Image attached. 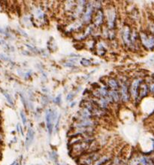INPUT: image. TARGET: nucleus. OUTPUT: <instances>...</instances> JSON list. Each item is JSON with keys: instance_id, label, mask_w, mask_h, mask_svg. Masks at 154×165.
<instances>
[{"instance_id": "obj_1", "label": "nucleus", "mask_w": 154, "mask_h": 165, "mask_svg": "<svg viewBox=\"0 0 154 165\" xmlns=\"http://www.w3.org/2000/svg\"><path fill=\"white\" fill-rule=\"evenodd\" d=\"M57 119V115L56 112L54 111L49 109L46 112V124H47V129L48 131L49 135H51L52 131L53 128V121Z\"/></svg>"}, {"instance_id": "obj_2", "label": "nucleus", "mask_w": 154, "mask_h": 165, "mask_svg": "<svg viewBox=\"0 0 154 165\" xmlns=\"http://www.w3.org/2000/svg\"><path fill=\"white\" fill-rule=\"evenodd\" d=\"M106 16H107L108 25L109 29H113L115 26V23L116 20V13L114 8H110L106 11Z\"/></svg>"}, {"instance_id": "obj_3", "label": "nucleus", "mask_w": 154, "mask_h": 165, "mask_svg": "<svg viewBox=\"0 0 154 165\" xmlns=\"http://www.w3.org/2000/svg\"><path fill=\"white\" fill-rule=\"evenodd\" d=\"M140 38L142 44L148 49H154V36H150L147 33H141Z\"/></svg>"}, {"instance_id": "obj_4", "label": "nucleus", "mask_w": 154, "mask_h": 165, "mask_svg": "<svg viewBox=\"0 0 154 165\" xmlns=\"http://www.w3.org/2000/svg\"><path fill=\"white\" fill-rule=\"evenodd\" d=\"M131 35L132 32L129 26L125 25L123 27V29H122V38H123V42L127 46H132Z\"/></svg>"}, {"instance_id": "obj_5", "label": "nucleus", "mask_w": 154, "mask_h": 165, "mask_svg": "<svg viewBox=\"0 0 154 165\" xmlns=\"http://www.w3.org/2000/svg\"><path fill=\"white\" fill-rule=\"evenodd\" d=\"M130 92L129 89H128L127 82H123L121 84V87H120V96H121V100L123 101L124 103L128 102L129 100L130 97Z\"/></svg>"}, {"instance_id": "obj_6", "label": "nucleus", "mask_w": 154, "mask_h": 165, "mask_svg": "<svg viewBox=\"0 0 154 165\" xmlns=\"http://www.w3.org/2000/svg\"><path fill=\"white\" fill-rule=\"evenodd\" d=\"M140 85H141V80H139V79H135L134 82L132 83L131 87H130V94H131L132 97L134 99L138 98V93H139Z\"/></svg>"}, {"instance_id": "obj_7", "label": "nucleus", "mask_w": 154, "mask_h": 165, "mask_svg": "<svg viewBox=\"0 0 154 165\" xmlns=\"http://www.w3.org/2000/svg\"><path fill=\"white\" fill-rule=\"evenodd\" d=\"M104 19L105 16L103 11H101V9H98L96 17H95L94 24L96 25V26H100L101 25H102L103 22H104Z\"/></svg>"}, {"instance_id": "obj_8", "label": "nucleus", "mask_w": 154, "mask_h": 165, "mask_svg": "<svg viewBox=\"0 0 154 165\" xmlns=\"http://www.w3.org/2000/svg\"><path fill=\"white\" fill-rule=\"evenodd\" d=\"M34 136H35V133H34L33 130L32 128L29 129L28 132H27L26 141H25V144H26V149H28V148L30 147V145L32 144V143H33Z\"/></svg>"}, {"instance_id": "obj_9", "label": "nucleus", "mask_w": 154, "mask_h": 165, "mask_svg": "<svg viewBox=\"0 0 154 165\" xmlns=\"http://www.w3.org/2000/svg\"><path fill=\"white\" fill-rule=\"evenodd\" d=\"M108 86L111 88V90H114V91H118L120 88V85L119 82L114 78H109L108 82Z\"/></svg>"}, {"instance_id": "obj_10", "label": "nucleus", "mask_w": 154, "mask_h": 165, "mask_svg": "<svg viewBox=\"0 0 154 165\" xmlns=\"http://www.w3.org/2000/svg\"><path fill=\"white\" fill-rule=\"evenodd\" d=\"M33 14L35 15V18L38 19L39 21L45 19V13L39 8H36L33 10Z\"/></svg>"}, {"instance_id": "obj_11", "label": "nucleus", "mask_w": 154, "mask_h": 165, "mask_svg": "<svg viewBox=\"0 0 154 165\" xmlns=\"http://www.w3.org/2000/svg\"><path fill=\"white\" fill-rule=\"evenodd\" d=\"M148 94V87L145 84H141L140 85L139 87V93H138V96L141 97H144L147 95Z\"/></svg>"}, {"instance_id": "obj_12", "label": "nucleus", "mask_w": 154, "mask_h": 165, "mask_svg": "<svg viewBox=\"0 0 154 165\" xmlns=\"http://www.w3.org/2000/svg\"><path fill=\"white\" fill-rule=\"evenodd\" d=\"M2 94H3V95L5 96V97H6V99L7 100V101H8V103H9L10 105L13 106L14 105V101L12 100V98H11V96H10L9 94H8L6 91H2Z\"/></svg>"}, {"instance_id": "obj_13", "label": "nucleus", "mask_w": 154, "mask_h": 165, "mask_svg": "<svg viewBox=\"0 0 154 165\" xmlns=\"http://www.w3.org/2000/svg\"><path fill=\"white\" fill-rule=\"evenodd\" d=\"M20 117H21L23 124H24V125H26V123H27V119H26V114L24 113V112H23V111H21V112H20Z\"/></svg>"}, {"instance_id": "obj_14", "label": "nucleus", "mask_w": 154, "mask_h": 165, "mask_svg": "<svg viewBox=\"0 0 154 165\" xmlns=\"http://www.w3.org/2000/svg\"><path fill=\"white\" fill-rule=\"evenodd\" d=\"M90 61L89 60H87V59H83L81 61V64L84 66H87L90 65Z\"/></svg>"}, {"instance_id": "obj_15", "label": "nucleus", "mask_w": 154, "mask_h": 165, "mask_svg": "<svg viewBox=\"0 0 154 165\" xmlns=\"http://www.w3.org/2000/svg\"><path fill=\"white\" fill-rule=\"evenodd\" d=\"M73 98H74V94H73L70 93V94H68V96H67V100L70 101V100H72Z\"/></svg>"}, {"instance_id": "obj_16", "label": "nucleus", "mask_w": 154, "mask_h": 165, "mask_svg": "<svg viewBox=\"0 0 154 165\" xmlns=\"http://www.w3.org/2000/svg\"><path fill=\"white\" fill-rule=\"evenodd\" d=\"M18 127V132H20V133H21L22 135H23V131H22V129H21V127H20V125L19 124H18V127Z\"/></svg>"}, {"instance_id": "obj_17", "label": "nucleus", "mask_w": 154, "mask_h": 165, "mask_svg": "<svg viewBox=\"0 0 154 165\" xmlns=\"http://www.w3.org/2000/svg\"><path fill=\"white\" fill-rule=\"evenodd\" d=\"M55 102L57 103V104H59V103H60V96H59V97H57V98H56Z\"/></svg>"}, {"instance_id": "obj_18", "label": "nucleus", "mask_w": 154, "mask_h": 165, "mask_svg": "<svg viewBox=\"0 0 154 165\" xmlns=\"http://www.w3.org/2000/svg\"><path fill=\"white\" fill-rule=\"evenodd\" d=\"M150 91H151L153 93H154V83L152 84V85H150Z\"/></svg>"}, {"instance_id": "obj_19", "label": "nucleus", "mask_w": 154, "mask_h": 165, "mask_svg": "<svg viewBox=\"0 0 154 165\" xmlns=\"http://www.w3.org/2000/svg\"><path fill=\"white\" fill-rule=\"evenodd\" d=\"M11 165H19V164L18 163V161H14V162H13Z\"/></svg>"}, {"instance_id": "obj_20", "label": "nucleus", "mask_w": 154, "mask_h": 165, "mask_svg": "<svg viewBox=\"0 0 154 165\" xmlns=\"http://www.w3.org/2000/svg\"><path fill=\"white\" fill-rule=\"evenodd\" d=\"M2 139H3L2 135V134H1V133H0V143H1L2 141Z\"/></svg>"}, {"instance_id": "obj_21", "label": "nucleus", "mask_w": 154, "mask_h": 165, "mask_svg": "<svg viewBox=\"0 0 154 165\" xmlns=\"http://www.w3.org/2000/svg\"><path fill=\"white\" fill-rule=\"evenodd\" d=\"M0 33H4V30L0 28Z\"/></svg>"}, {"instance_id": "obj_22", "label": "nucleus", "mask_w": 154, "mask_h": 165, "mask_svg": "<svg viewBox=\"0 0 154 165\" xmlns=\"http://www.w3.org/2000/svg\"><path fill=\"white\" fill-rule=\"evenodd\" d=\"M2 44H4V42H3L2 39H0V45H2Z\"/></svg>"}, {"instance_id": "obj_23", "label": "nucleus", "mask_w": 154, "mask_h": 165, "mask_svg": "<svg viewBox=\"0 0 154 165\" xmlns=\"http://www.w3.org/2000/svg\"><path fill=\"white\" fill-rule=\"evenodd\" d=\"M1 156H2V155H1V152H0V158H1Z\"/></svg>"}, {"instance_id": "obj_24", "label": "nucleus", "mask_w": 154, "mask_h": 165, "mask_svg": "<svg viewBox=\"0 0 154 165\" xmlns=\"http://www.w3.org/2000/svg\"><path fill=\"white\" fill-rule=\"evenodd\" d=\"M65 165H69V164H65Z\"/></svg>"}, {"instance_id": "obj_25", "label": "nucleus", "mask_w": 154, "mask_h": 165, "mask_svg": "<svg viewBox=\"0 0 154 165\" xmlns=\"http://www.w3.org/2000/svg\"><path fill=\"white\" fill-rule=\"evenodd\" d=\"M0 7H1V6H0Z\"/></svg>"}]
</instances>
